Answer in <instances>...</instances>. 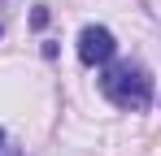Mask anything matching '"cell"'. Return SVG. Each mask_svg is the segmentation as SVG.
<instances>
[{
    "mask_svg": "<svg viewBox=\"0 0 161 156\" xmlns=\"http://www.w3.org/2000/svg\"><path fill=\"white\" fill-rule=\"evenodd\" d=\"M100 91H105L118 108L144 113V108L153 104V78H148V70H139V65H113V70H105V78H100Z\"/></svg>",
    "mask_w": 161,
    "mask_h": 156,
    "instance_id": "1",
    "label": "cell"
},
{
    "mask_svg": "<svg viewBox=\"0 0 161 156\" xmlns=\"http://www.w3.org/2000/svg\"><path fill=\"white\" fill-rule=\"evenodd\" d=\"M113 52H118L113 30H105V26H83V35H79V61L83 65H105V61H113Z\"/></svg>",
    "mask_w": 161,
    "mask_h": 156,
    "instance_id": "2",
    "label": "cell"
},
{
    "mask_svg": "<svg viewBox=\"0 0 161 156\" xmlns=\"http://www.w3.org/2000/svg\"><path fill=\"white\" fill-rule=\"evenodd\" d=\"M31 26H35V30H44V26H48V9H44V4H35V13H31Z\"/></svg>",
    "mask_w": 161,
    "mask_h": 156,
    "instance_id": "3",
    "label": "cell"
},
{
    "mask_svg": "<svg viewBox=\"0 0 161 156\" xmlns=\"http://www.w3.org/2000/svg\"><path fill=\"white\" fill-rule=\"evenodd\" d=\"M0 156H22V148H18V143H4V148H0Z\"/></svg>",
    "mask_w": 161,
    "mask_h": 156,
    "instance_id": "4",
    "label": "cell"
},
{
    "mask_svg": "<svg viewBox=\"0 0 161 156\" xmlns=\"http://www.w3.org/2000/svg\"><path fill=\"white\" fill-rule=\"evenodd\" d=\"M4 143H9V139H4V130H0V148H4Z\"/></svg>",
    "mask_w": 161,
    "mask_h": 156,
    "instance_id": "5",
    "label": "cell"
},
{
    "mask_svg": "<svg viewBox=\"0 0 161 156\" xmlns=\"http://www.w3.org/2000/svg\"><path fill=\"white\" fill-rule=\"evenodd\" d=\"M0 30H4V26H0Z\"/></svg>",
    "mask_w": 161,
    "mask_h": 156,
    "instance_id": "6",
    "label": "cell"
}]
</instances>
